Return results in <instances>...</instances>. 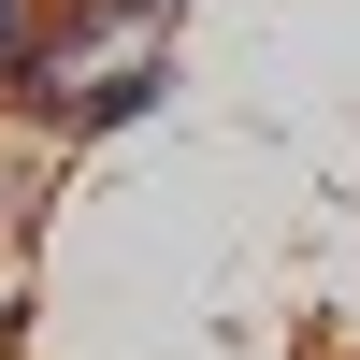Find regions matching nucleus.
Wrapping results in <instances>:
<instances>
[{
	"instance_id": "f03ea898",
	"label": "nucleus",
	"mask_w": 360,
	"mask_h": 360,
	"mask_svg": "<svg viewBox=\"0 0 360 360\" xmlns=\"http://www.w3.org/2000/svg\"><path fill=\"white\" fill-rule=\"evenodd\" d=\"M115 29H188V0H115Z\"/></svg>"
},
{
	"instance_id": "7ed1b4c3",
	"label": "nucleus",
	"mask_w": 360,
	"mask_h": 360,
	"mask_svg": "<svg viewBox=\"0 0 360 360\" xmlns=\"http://www.w3.org/2000/svg\"><path fill=\"white\" fill-rule=\"evenodd\" d=\"M15 44H29V0H0V72H15Z\"/></svg>"
},
{
	"instance_id": "20e7f679",
	"label": "nucleus",
	"mask_w": 360,
	"mask_h": 360,
	"mask_svg": "<svg viewBox=\"0 0 360 360\" xmlns=\"http://www.w3.org/2000/svg\"><path fill=\"white\" fill-rule=\"evenodd\" d=\"M0 360H15V346H0Z\"/></svg>"
},
{
	"instance_id": "f257e3e1",
	"label": "nucleus",
	"mask_w": 360,
	"mask_h": 360,
	"mask_svg": "<svg viewBox=\"0 0 360 360\" xmlns=\"http://www.w3.org/2000/svg\"><path fill=\"white\" fill-rule=\"evenodd\" d=\"M173 101H188V44H173V29H130V44H101L72 86H58L44 144H58V159H86V144L144 130V115H173Z\"/></svg>"
}]
</instances>
